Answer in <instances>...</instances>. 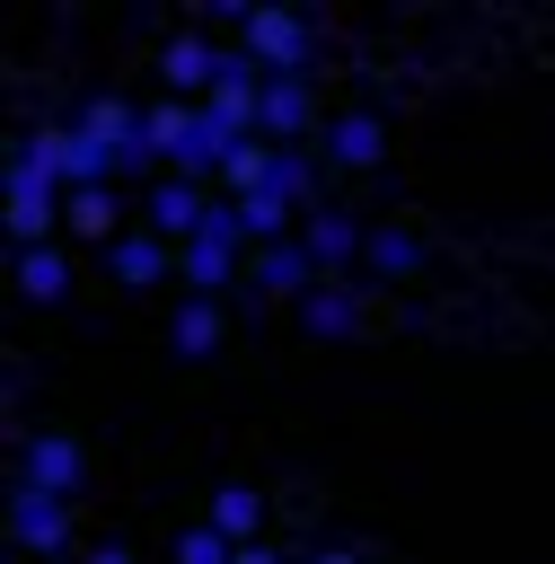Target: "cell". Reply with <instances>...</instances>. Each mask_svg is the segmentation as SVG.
I'll list each match as a JSON object with an SVG mask.
<instances>
[{"label": "cell", "mask_w": 555, "mask_h": 564, "mask_svg": "<svg viewBox=\"0 0 555 564\" xmlns=\"http://www.w3.org/2000/svg\"><path fill=\"white\" fill-rule=\"evenodd\" d=\"M18 485L79 502V485H88V458H79V441H70V432H26V441H18Z\"/></svg>", "instance_id": "obj_5"}, {"label": "cell", "mask_w": 555, "mask_h": 564, "mask_svg": "<svg viewBox=\"0 0 555 564\" xmlns=\"http://www.w3.org/2000/svg\"><path fill=\"white\" fill-rule=\"evenodd\" d=\"M106 273H115L123 291H150V282H167V273H176V247H167V238H150V229L132 220V229L106 247Z\"/></svg>", "instance_id": "obj_9"}, {"label": "cell", "mask_w": 555, "mask_h": 564, "mask_svg": "<svg viewBox=\"0 0 555 564\" xmlns=\"http://www.w3.org/2000/svg\"><path fill=\"white\" fill-rule=\"evenodd\" d=\"M308 564H361V555H352V546H317Z\"/></svg>", "instance_id": "obj_22"}, {"label": "cell", "mask_w": 555, "mask_h": 564, "mask_svg": "<svg viewBox=\"0 0 555 564\" xmlns=\"http://www.w3.org/2000/svg\"><path fill=\"white\" fill-rule=\"evenodd\" d=\"M88 564H132V555L123 546H88Z\"/></svg>", "instance_id": "obj_23"}, {"label": "cell", "mask_w": 555, "mask_h": 564, "mask_svg": "<svg viewBox=\"0 0 555 564\" xmlns=\"http://www.w3.org/2000/svg\"><path fill=\"white\" fill-rule=\"evenodd\" d=\"M361 273H379V282H405V273H423V238H414V229H396V220H370Z\"/></svg>", "instance_id": "obj_15"}, {"label": "cell", "mask_w": 555, "mask_h": 564, "mask_svg": "<svg viewBox=\"0 0 555 564\" xmlns=\"http://www.w3.org/2000/svg\"><path fill=\"white\" fill-rule=\"evenodd\" d=\"M300 326H308L317 344H344V335L361 326V291H352L344 273H326V282H317V291L300 300Z\"/></svg>", "instance_id": "obj_11"}, {"label": "cell", "mask_w": 555, "mask_h": 564, "mask_svg": "<svg viewBox=\"0 0 555 564\" xmlns=\"http://www.w3.org/2000/svg\"><path fill=\"white\" fill-rule=\"evenodd\" d=\"M247 282H255L264 300H291V308H300L326 273H317V256H308L300 238H282V247H255V256H247Z\"/></svg>", "instance_id": "obj_8"}, {"label": "cell", "mask_w": 555, "mask_h": 564, "mask_svg": "<svg viewBox=\"0 0 555 564\" xmlns=\"http://www.w3.org/2000/svg\"><path fill=\"white\" fill-rule=\"evenodd\" d=\"M62 229L115 247V238H123V194H115V185H79V194H62Z\"/></svg>", "instance_id": "obj_13"}, {"label": "cell", "mask_w": 555, "mask_h": 564, "mask_svg": "<svg viewBox=\"0 0 555 564\" xmlns=\"http://www.w3.org/2000/svg\"><path fill=\"white\" fill-rule=\"evenodd\" d=\"M53 229H62V194L35 185V176L9 159V247H18V256H26V247H53Z\"/></svg>", "instance_id": "obj_7"}, {"label": "cell", "mask_w": 555, "mask_h": 564, "mask_svg": "<svg viewBox=\"0 0 555 564\" xmlns=\"http://www.w3.org/2000/svg\"><path fill=\"white\" fill-rule=\"evenodd\" d=\"M9 546L35 555V564H62L70 555V502L35 494V485H9Z\"/></svg>", "instance_id": "obj_3"}, {"label": "cell", "mask_w": 555, "mask_h": 564, "mask_svg": "<svg viewBox=\"0 0 555 564\" xmlns=\"http://www.w3.org/2000/svg\"><path fill=\"white\" fill-rule=\"evenodd\" d=\"M167 344H176L185 361H203V352H220V300H185V308L167 317Z\"/></svg>", "instance_id": "obj_18"}, {"label": "cell", "mask_w": 555, "mask_h": 564, "mask_svg": "<svg viewBox=\"0 0 555 564\" xmlns=\"http://www.w3.org/2000/svg\"><path fill=\"white\" fill-rule=\"evenodd\" d=\"M203 520H211L229 546H255V538H264V494H255V485H220V494L203 502Z\"/></svg>", "instance_id": "obj_17"}, {"label": "cell", "mask_w": 555, "mask_h": 564, "mask_svg": "<svg viewBox=\"0 0 555 564\" xmlns=\"http://www.w3.org/2000/svg\"><path fill=\"white\" fill-rule=\"evenodd\" d=\"M379 150H388V123H379L370 106H344V115L326 123V159H335V167H379Z\"/></svg>", "instance_id": "obj_12"}, {"label": "cell", "mask_w": 555, "mask_h": 564, "mask_svg": "<svg viewBox=\"0 0 555 564\" xmlns=\"http://www.w3.org/2000/svg\"><path fill=\"white\" fill-rule=\"evenodd\" d=\"M238 564H291V555H282V546H264V538H255V546H238Z\"/></svg>", "instance_id": "obj_21"}, {"label": "cell", "mask_w": 555, "mask_h": 564, "mask_svg": "<svg viewBox=\"0 0 555 564\" xmlns=\"http://www.w3.org/2000/svg\"><path fill=\"white\" fill-rule=\"evenodd\" d=\"M141 132H150V159L176 176V159H185V141H194V106H185V97H150V106H141Z\"/></svg>", "instance_id": "obj_14"}, {"label": "cell", "mask_w": 555, "mask_h": 564, "mask_svg": "<svg viewBox=\"0 0 555 564\" xmlns=\"http://www.w3.org/2000/svg\"><path fill=\"white\" fill-rule=\"evenodd\" d=\"M308 123H317V88H308V79H264V115H255V132L282 141V150H300Z\"/></svg>", "instance_id": "obj_10"}, {"label": "cell", "mask_w": 555, "mask_h": 564, "mask_svg": "<svg viewBox=\"0 0 555 564\" xmlns=\"http://www.w3.org/2000/svg\"><path fill=\"white\" fill-rule=\"evenodd\" d=\"M176 564H238V546L211 520H194V529H176Z\"/></svg>", "instance_id": "obj_20"}, {"label": "cell", "mask_w": 555, "mask_h": 564, "mask_svg": "<svg viewBox=\"0 0 555 564\" xmlns=\"http://www.w3.org/2000/svg\"><path fill=\"white\" fill-rule=\"evenodd\" d=\"M300 247L317 256V273H352L361 247H370V220H352L344 203H317V212L300 220Z\"/></svg>", "instance_id": "obj_6"}, {"label": "cell", "mask_w": 555, "mask_h": 564, "mask_svg": "<svg viewBox=\"0 0 555 564\" xmlns=\"http://www.w3.org/2000/svg\"><path fill=\"white\" fill-rule=\"evenodd\" d=\"M238 44L255 53V70H264V79H308V53H317V26H308L300 9H255Z\"/></svg>", "instance_id": "obj_1"}, {"label": "cell", "mask_w": 555, "mask_h": 564, "mask_svg": "<svg viewBox=\"0 0 555 564\" xmlns=\"http://www.w3.org/2000/svg\"><path fill=\"white\" fill-rule=\"evenodd\" d=\"M220 70H229V44H220V35H203V26H185V35H167V44H159V88H167V97H185V106H203V97L220 88Z\"/></svg>", "instance_id": "obj_2"}, {"label": "cell", "mask_w": 555, "mask_h": 564, "mask_svg": "<svg viewBox=\"0 0 555 564\" xmlns=\"http://www.w3.org/2000/svg\"><path fill=\"white\" fill-rule=\"evenodd\" d=\"M203 212H211L203 176H150V194H141V229H150V238H167V247L203 238Z\"/></svg>", "instance_id": "obj_4"}, {"label": "cell", "mask_w": 555, "mask_h": 564, "mask_svg": "<svg viewBox=\"0 0 555 564\" xmlns=\"http://www.w3.org/2000/svg\"><path fill=\"white\" fill-rule=\"evenodd\" d=\"M264 185H273V194H291V203H300V212H317V159H308V150H282V159H273V176H264Z\"/></svg>", "instance_id": "obj_19"}, {"label": "cell", "mask_w": 555, "mask_h": 564, "mask_svg": "<svg viewBox=\"0 0 555 564\" xmlns=\"http://www.w3.org/2000/svg\"><path fill=\"white\" fill-rule=\"evenodd\" d=\"M9 273H18V300H35V308L70 300V256L62 247H26V256H9Z\"/></svg>", "instance_id": "obj_16"}]
</instances>
